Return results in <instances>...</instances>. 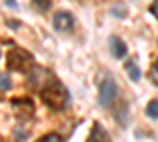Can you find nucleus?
Masks as SVG:
<instances>
[{"label": "nucleus", "instance_id": "nucleus-7", "mask_svg": "<svg viewBox=\"0 0 158 142\" xmlns=\"http://www.w3.org/2000/svg\"><path fill=\"white\" fill-rule=\"evenodd\" d=\"M87 142H111V137H109L108 131L104 130L100 123H95Z\"/></svg>", "mask_w": 158, "mask_h": 142}, {"label": "nucleus", "instance_id": "nucleus-9", "mask_svg": "<svg viewBox=\"0 0 158 142\" xmlns=\"http://www.w3.org/2000/svg\"><path fill=\"white\" fill-rule=\"evenodd\" d=\"M11 88V79L8 77V74L0 73V92H6Z\"/></svg>", "mask_w": 158, "mask_h": 142}, {"label": "nucleus", "instance_id": "nucleus-13", "mask_svg": "<svg viewBox=\"0 0 158 142\" xmlns=\"http://www.w3.org/2000/svg\"><path fill=\"white\" fill-rule=\"evenodd\" d=\"M150 11L153 13V14H155V18L158 19V2H155V3L150 6Z\"/></svg>", "mask_w": 158, "mask_h": 142}, {"label": "nucleus", "instance_id": "nucleus-2", "mask_svg": "<svg viewBox=\"0 0 158 142\" xmlns=\"http://www.w3.org/2000/svg\"><path fill=\"white\" fill-rule=\"evenodd\" d=\"M8 68L15 71H30L33 68V57L24 49H13L8 54Z\"/></svg>", "mask_w": 158, "mask_h": 142}, {"label": "nucleus", "instance_id": "nucleus-12", "mask_svg": "<svg viewBox=\"0 0 158 142\" xmlns=\"http://www.w3.org/2000/svg\"><path fill=\"white\" fill-rule=\"evenodd\" d=\"M149 77H150V81H152L155 85H158V62L152 65V68H150V71H149Z\"/></svg>", "mask_w": 158, "mask_h": 142}, {"label": "nucleus", "instance_id": "nucleus-5", "mask_svg": "<svg viewBox=\"0 0 158 142\" xmlns=\"http://www.w3.org/2000/svg\"><path fill=\"white\" fill-rule=\"evenodd\" d=\"M11 106L18 119H30L33 115V104L30 99H15L11 101Z\"/></svg>", "mask_w": 158, "mask_h": 142}, {"label": "nucleus", "instance_id": "nucleus-4", "mask_svg": "<svg viewBox=\"0 0 158 142\" xmlns=\"http://www.w3.org/2000/svg\"><path fill=\"white\" fill-rule=\"evenodd\" d=\"M73 16L70 14V13L67 11H60L57 13V14L54 16V19H52V25H54V29L57 32H63V33H67L73 29Z\"/></svg>", "mask_w": 158, "mask_h": 142}, {"label": "nucleus", "instance_id": "nucleus-3", "mask_svg": "<svg viewBox=\"0 0 158 142\" xmlns=\"http://www.w3.org/2000/svg\"><path fill=\"white\" fill-rule=\"evenodd\" d=\"M117 95V85L112 79H106V81H103V84L100 85V95H98V101H100V104L103 108H106L109 106L111 103L114 101Z\"/></svg>", "mask_w": 158, "mask_h": 142}, {"label": "nucleus", "instance_id": "nucleus-11", "mask_svg": "<svg viewBox=\"0 0 158 142\" xmlns=\"http://www.w3.org/2000/svg\"><path fill=\"white\" fill-rule=\"evenodd\" d=\"M38 142H63V139H62L59 134H56V133H51V134L43 136Z\"/></svg>", "mask_w": 158, "mask_h": 142}, {"label": "nucleus", "instance_id": "nucleus-14", "mask_svg": "<svg viewBox=\"0 0 158 142\" xmlns=\"http://www.w3.org/2000/svg\"><path fill=\"white\" fill-rule=\"evenodd\" d=\"M35 5H36V6H40V8H43V10H46V8H49V6H51V2H46V3H41V2H36Z\"/></svg>", "mask_w": 158, "mask_h": 142}, {"label": "nucleus", "instance_id": "nucleus-6", "mask_svg": "<svg viewBox=\"0 0 158 142\" xmlns=\"http://www.w3.org/2000/svg\"><path fill=\"white\" fill-rule=\"evenodd\" d=\"M109 46H111V52L115 59H122L127 55V44L118 36H111Z\"/></svg>", "mask_w": 158, "mask_h": 142}, {"label": "nucleus", "instance_id": "nucleus-1", "mask_svg": "<svg viewBox=\"0 0 158 142\" xmlns=\"http://www.w3.org/2000/svg\"><path fill=\"white\" fill-rule=\"evenodd\" d=\"M41 99L44 101V104L54 111H60L67 106L68 103V92L62 84L56 82L49 85L48 88L41 90Z\"/></svg>", "mask_w": 158, "mask_h": 142}, {"label": "nucleus", "instance_id": "nucleus-8", "mask_svg": "<svg viewBox=\"0 0 158 142\" xmlns=\"http://www.w3.org/2000/svg\"><path fill=\"white\" fill-rule=\"evenodd\" d=\"M125 71L128 73V76L131 77V81L138 82L141 79V71H139V67L135 63V60H128L125 63Z\"/></svg>", "mask_w": 158, "mask_h": 142}, {"label": "nucleus", "instance_id": "nucleus-10", "mask_svg": "<svg viewBox=\"0 0 158 142\" xmlns=\"http://www.w3.org/2000/svg\"><path fill=\"white\" fill-rule=\"evenodd\" d=\"M147 115L152 119H158V99H153L149 103V106H147Z\"/></svg>", "mask_w": 158, "mask_h": 142}]
</instances>
